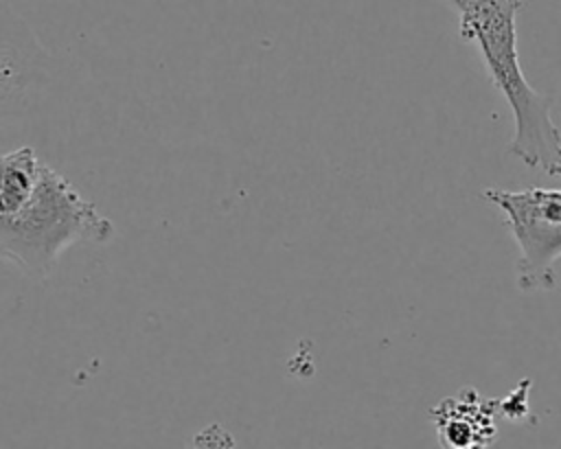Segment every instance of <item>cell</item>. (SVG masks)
I'll list each match as a JSON object with an SVG mask.
<instances>
[{
	"mask_svg": "<svg viewBox=\"0 0 561 449\" xmlns=\"http://www.w3.org/2000/svg\"><path fill=\"white\" fill-rule=\"evenodd\" d=\"M528 385H530V379H524L517 390H513L504 401H497V405L502 407L504 416L522 418L526 414V410H528V405H526V388Z\"/></svg>",
	"mask_w": 561,
	"mask_h": 449,
	"instance_id": "52a82bcc",
	"label": "cell"
},
{
	"mask_svg": "<svg viewBox=\"0 0 561 449\" xmlns=\"http://www.w3.org/2000/svg\"><path fill=\"white\" fill-rule=\"evenodd\" d=\"M480 199L502 210L504 226L519 247L515 261L519 291L554 289V265L561 258V188H484Z\"/></svg>",
	"mask_w": 561,
	"mask_h": 449,
	"instance_id": "3957f363",
	"label": "cell"
},
{
	"mask_svg": "<svg viewBox=\"0 0 561 449\" xmlns=\"http://www.w3.org/2000/svg\"><path fill=\"white\" fill-rule=\"evenodd\" d=\"M497 401H486L473 388H465L458 396L443 399L430 410V418L436 427L443 447L469 449L482 447L495 436L493 412Z\"/></svg>",
	"mask_w": 561,
	"mask_h": 449,
	"instance_id": "5b68a950",
	"label": "cell"
},
{
	"mask_svg": "<svg viewBox=\"0 0 561 449\" xmlns=\"http://www.w3.org/2000/svg\"><path fill=\"white\" fill-rule=\"evenodd\" d=\"M42 162L33 147H18L0 156V215L18 212L33 195Z\"/></svg>",
	"mask_w": 561,
	"mask_h": 449,
	"instance_id": "8992f818",
	"label": "cell"
},
{
	"mask_svg": "<svg viewBox=\"0 0 561 449\" xmlns=\"http://www.w3.org/2000/svg\"><path fill=\"white\" fill-rule=\"evenodd\" d=\"M458 13V33L473 42L486 74L513 112L508 156L546 175L561 177V131L552 120V96L537 92L522 72L517 13L522 0H445Z\"/></svg>",
	"mask_w": 561,
	"mask_h": 449,
	"instance_id": "6da1fadb",
	"label": "cell"
},
{
	"mask_svg": "<svg viewBox=\"0 0 561 449\" xmlns=\"http://www.w3.org/2000/svg\"><path fill=\"white\" fill-rule=\"evenodd\" d=\"M50 77L53 55L31 24L0 0V116L22 112Z\"/></svg>",
	"mask_w": 561,
	"mask_h": 449,
	"instance_id": "277c9868",
	"label": "cell"
},
{
	"mask_svg": "<svg viewBox=\"0 0 561 449\" xmlns=\"http://www.w3.org/2000/svg\"><path fill=\"white\" fill-rule=\"evenodd\" d=\"M112 237L114 223L48 164H42L28 202L13 215H0V258L31 278L48 276L66 247Z\"/></svg>",
	"mask_w": 561,
	"mask_h": 449,
	"instance_id": "7a4b0ae2",
	"label": "cell"
}]
</instances>
